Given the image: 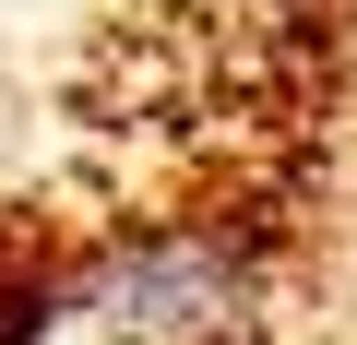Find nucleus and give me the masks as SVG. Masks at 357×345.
Wrapping results in <instances>:
<instances>
[{"label": "nucleus", "instance_id": "1", "mask_svg": "<svg viewBox=\"0 0 357 345\" xmlns=\"http://www.w3.org/2000/svg\"><path fill=\"white\" fill-rule=\"evenodd\" d=\"M262 250L238 227H119L84 262L36 274V321L13 345H250Z\"/></svg>", "mask_w": 357, "mask_h": 345}]
</instances>
